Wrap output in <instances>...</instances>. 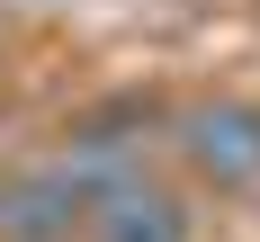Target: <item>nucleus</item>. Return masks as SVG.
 Returning a JSON list of instances; mask_svg holds the SVG:
<instances>
[{"mask_svg": "<svg viewBox=\"0 0 260 242\" xmlns=\"http://www.w3.org/2000/svg\"><path fill=\"white\" fill-rule=\"evenodd\" d=\"M81 242H198V215H188V188L135 170L126 188H108L99 206L81 215Z\"/></svg>", "mask_w": 260, "mask_h": 242, "instance_id": "nucleus-3", "label": "nucleus"}, {"mask_svg": "<svg viewBox=\"0 0 260 242\" xmlns=\"http://www.w3.org/2000/svg\"><path fill=\"white\" fill-rule=\"evenodd\" d=\"M81 188L63 180V161H18L0 170V242H81Z\"/></svg>", "mask_w": 260, "mask_h": 242, "instance_id": "nucleus-2", "label": "nucleus"}, {"mask_svg": "<svg viewBox=\"0 0 260 242\" xmlns=\"http://www.w3.org/2000/svg\"><path fill=\"white\" fill-rule=\"evenodd\" d=\"M171 161L198 197H251L260 188V99L207 90L171 117Z\"/></svg>", "mask_w": 260, "mask_h": 242, "instance_id": "nucleus-1", "label": "nucleus"}]
</instances>
